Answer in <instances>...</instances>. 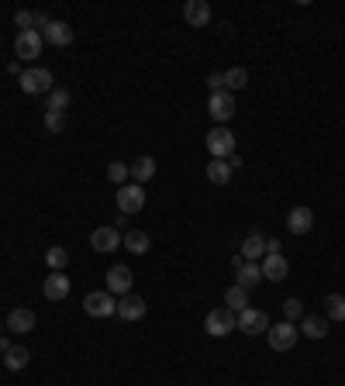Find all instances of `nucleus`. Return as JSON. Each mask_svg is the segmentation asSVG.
Here are the masks:
<instances>
[{"label":"nucleus","mask_w":345,"mask_h":386,"mask_svg":"<svg viewBox=\"0 0 345 386\" xmlns=\"http://www.w3.org/2000/svg\"><path fill=\"white\" fill-rule=\"evenodd\" d=\"M235 328H239V314L228 310V307H218V310H211V314L204 317V331H207L211 338H225V335L235 331Z\"/></svg>","instance_id":"1"},{"label":"nucleus","mask_w":345,"mask_h":386,"mask_svg":"<svg viewBox=\"0 0 345 386\" xmlns=\"http://www.w3.org/2000/svg\"><path fill=\"white\" fill-rule=\"evenodd\" d=\"M21 90H24V94H52V90H56V80H52V73H49V69H42V66H31V69H24V73H21Z\"/></svg>","instance_id":"2"},{"label":"nucleus","mask_w":345,"mask_h":386,"mask_svg":"<svg viewBox=\"0 0 345 386\" xmlns=\"http://www.w3.org/2000/svg\"><path fill=\"white\" fill-rule=\"evenodd\" d=\"M42 45H45V38H42V31H17V38H14V56H17V62H31L35 56H42Z\"/></svg>","instance_id":"3"},{"label":"nucleus","mask_w":345,"mask_h":386,"mask_svg":"<svg viewBox=\"0 0 345 386\" xmlns=\"http://www.w3.org/2000/svg\"><path fill=\"white\" fill-rule=\"evenodd\" d=\"M266 338H269V345H273L276 352H290V349L297 345L300 331H297V324H294V321H280V324H269Z\"/></svg>","instance_id":"4"},{"label":"nucleus","mask_w":345,"mask_h":386,"mask_svg":"<svg viewBox=\"0 0 345 386\" xmlns=\"http://www.w3.org/2000/svg\"><path fill=\"white\" fill-rule=\"evenodd\" d=\"M83 310L90 317H114L118 314V296L107 293V290H97V293H86Z\"/></svg>","instance_id":"5"},{"label":"nucleus","mask_w":345,"mask_h":386,"mask_svg":"<svg viewBox=\"0 0 345 386\" xmlns=\"http://www.w3.org/2000/svg\"><path fill=\"white\" fill-rule=\"evenodd\" d=\"M207 152H211L214 159H228V156H235V135H232L225 124L211 128V135H207Z\"/></svg>","instance_id":"6"},{"label":"nucleus","mask_w":345,"mask_h":386,"mask_svg":"<svg viewBox=\"0 0 345 386\" xmlns=\"http://www.w3.org/2000/svg\"><path fill=\"white\" fill-rule=\"evenodd\" d=\"M145 207V190L138 183H125L118 187V210L121 214H138Z\"/></svg>","instance_id":"7"},{"label":"nucleus","mask_w":345,"mask_h":386,"mask_svg":"<svg viewBox=\"0 0 345 386\" xmlns=\"http://www.w3.org/2000/svg\"><path fill=\"white\" fill-rule=\"evenodd\" d=\"M90 245H93L97 252H114V249H125V235H121L118 228L104 224V228H93V235H90Z\"/></svg>","instance_id":"8"},{"label":"nucleus","mask_w":345,"mask_h":386,"mask_svg":"<svg viewBox=\"0 0 345 386\" xmlns=\"http://www.w3.org/2000/svg\"><path fill=\"white\" fill-rule=\"evenodd\" d=\"M207 114H211L218 124H228V121H232V114H235V96L228 94V90L211 94V100H207Z\"/></svg>","instance_id":"9"},{"label":"nucleus","mask_w":345,"mask_h":386,"mask_svg":"<svg viewBox=\"0 0 345 386\" xmlns=\"http://www.w3.org/2000/svg\"><path fill=\"white\" fill-rule=\"evenodd\" d=\"M239 331H246V335H266V331H269V317H266V310L246 307V310L239 314Z\"/></svg>","instance_id":"10"},{"label":"nucleus","mask_w":345,"mask_h":386,"mask_svg":"<svg viewBox=\"0 0 345 386\" xmlns=\"http://www.w3.org/2000/svg\"><path fill=\"white\" fill-rule=\"evenodd\" d=\"M311 228H314V210H311V207L300 203V207H294V210L287 214V231H290V235H307Z\"/></svg>","instance_id":"11"},{"label":"nucleus","mask_w":345,"mask_h":386,"mask_svg":"<svg viewBox=\"0 0 345 386\" xmlns=\"http://www.w3.org/2000/svg\"><path fill=\"white\" fill-rule=\"evenodd\" d=\"M131 283H135V276H131L128 266H111L107 269V293H114V296L121 293L125 296V293H131Z\"/></svg>","instance_id":"12"},{"label":"nucleus","mask_w":345,"mask_h":386,"mask_svg":"<svg viewBox=\"0 0 345 386\" xmlns=\"http://www.w3.org/2000/svg\"><path fill=\"white\" fill-rule=\"evenodd\" d=\"M259 269H262V280L283 283V280H287V273H290V262H287V259H283V252H280V255H266V259L259 262Z\"/></svg>","instance_id":"13"},{"label":"nucleus","mask_w":345,"mask_h":386,"mask_svg":"<svg viewBox=\"0 0 345 386\" xmlns=\"http://www.w3.org/2000/svg\"><path fill=\"white\" fill-rule=\"evenodd\" d=\"M183 17H186L190 28H204L211 21V3L207 0H186L183 3Z\"/></svg>","instance_id":"14"},{"label":"nucleus","mask_w":345,"mask_h":386,"mask_svg":"<svg viewBox=\"0 0 345 386\" xmlns=\"http://www.w3.org/2000/svg\"><path fill=\"white\" fill-rule=\"evenodd\" d=\"M118 317H121V321H142V317H145V300L135 296V293H125V296L118 300Z\"/></svg>","instance_id":"15"},{"label":"nucleus","mask_w":345,"mask_h":386,"mask_svg":"<svg viewBox=\"0 0 345 386\" xmlns=\"http://www.w3.org/2000/svg\"><path fill=\"white\" fill-rule=\"evenodd\" d=\"M7 328L17 331V335H31V331H35V310H28V307H14V310L7 314Z\"/></svg>","instance_id":"16"},{"label":"nucleus","mask_w":345,"mask_h":386,"mask_svg":"<svg viewBox=\"0 0 345 386\" xmlns=\"http://www.w3.org/2000/svg\"><path fill=\"white\" fill-rule=\"evenodd\" d=\"M42 38L49 42V45H56V49H63V45H70L73 42V28L66 24V21H52L45 31H42Z\"/></svg>","instance_id":"17"},{"label":"nucleus","mask_w":345,"mask_h":386,"mask_svg":"<svg viewBox=\"0 0 345 386\" xmlns=\"http://www.w3.org/2000/svg\"><path fill=\"white\" fill-rule=\"evenodd\" d=\"M297 331H300L304 338H311V342H321V338L328 335V321H325V317H314V314H304Z\"/></svg>","instance_id":"18"},{"label":"nucleus","mask_w":345,"mask_h":386,"mask_svg":"<svg viewBox=\"0 0 345 386\" xmlns=\"http://www.w3.org/2000/svg\"><path fill=\"white\" fill-rule=\"evenodd\" d=\"M42 293H45L49 300H66V296H70V276H66V273H52V276H45Z\"/></svg>","instance_id":"19"},{"label":"nucleus","mask_w":345,"mask_h":386,"mask_svg":"<svg viewBox=\"0 0 345 386\" xmlns=\"http://www.w3.org/2000/svg\"><path fill=\"white\" fill-rule=\"evenodd\" d=\"M239 252H242V259H246V262H259V259H266V238H262L259 231H252V235L242 242V249H239Z\"/></svg>","instance_id":"20"},{"label":"nucleus","mask_w":345,"mask_h":386,"mask_svg":"<svg viewBox=\"0 0 345 386\" xmlns=\"http://www.w3.org/2000/svg\"><path fill=\"white\" fill-rule=\"evenodd\" d=\"M128 173H131V180L142 187V183H149V180L156 176V159H152V156H142V159H135V162L128 166Z\"/></svg>","instance_id":"21"},{"label":"nucleus","mask_w":345,"mask_h":386,"mask_svg":"<svg viewBox=\"0 0 345 386\" xmlns=\"http://www.w3.org/2000/svg\"><path fill=\"white\" fill-rule=\"evenodd\" d=\"M28 359H31V352H28L24 345H10V349L3 352V366H7L10 373H21V369L28 366Z\"/></svg>","instance_id":"22"},{"label":"nucleus","mask_w":345,"mask_h":386,"mask_svg":"<svg viewBox=\"0 0 345 386\" xmlns=\"http://www.w3.org/2000/svg\"><path fill=\"white\" fill-rule=\"evenodd\" d=\"M262 283V269H259V262H246L239 273H235V287L242 290H252Z\"/></svg>","instance_id":"23"},{"label":"nucleus","mask_w":345,"mask_h":386,"mask_svg":"<svg viewBox=\"0 0 345 386\" xmlns=\"http://www.w3.org/2000/svg\"><path fill=\"white\" fill-rule=\"evenodd\" d=\"M207 180H211L214 187H225V183L232 180V166H228V159H211V162H207Z\"/></svg>","instance_id":"24"},{"label":"nucleus","mask_w":345,"mask_h":386,"mask_svg":"<svg viewBox=\"0 0 345 386\" xmlns=\"http://www.w3.org/2000/svg\"><path fill=\"white\" fill-rule=\"evenodd\" d=\"M242 87H249V69H246V66H232V69L225 73V90L235 94V90H242Z\"/></svg>","instance_id":"25"},{"label":"nucleus","mask_w":345,"mask_h":386,"mask_svg":"<svg viewBox=\"0 0 345 386\" xmlns=\"http://www.w3.org/2000/svg\"><path fill=\"white\" fill-rule=\"evenodd\" d=\"M125 249H128V252H135V255H145V252L152 249V242H149V235H145V231H138V228H135V231H128V235H125Z\"/></svg>","instance_id":"26"},{"label":"nucleus","mask_w":345,"mask_h":386,"mask_svg":"<svg viewBox=\"0 0 345 386\" xmlns=\"http://www.w3.org/2000/svg\"><path fill=\"white\" fill-rule=\"evenodd\" d=\"M225 303H228V310L242 314V310L249 307V290H242V287H228V293H225Z\"/></svg>","instance_id":"27"},{"label":"nucleus","mask_w":345,"mask_h":386,"mask_svg":"<svg viewBox=\"0 0 345 386\" xmlns=\"http://www.w3.org/2000/svg\"><path fill=\"white\" fill-rule=\"evenodd\" d=\"M45 262H49V269H52V273H63V269H66V262H70V252H66L63 245H52V249L45 252Z\"/></svg>","instance_id":"28"},{"label":"nucleus","mask_w":345,"mask_h":386,"mask_svg":"<svg viewBox=\"0 0 345 386\" xmlns=\"http://www.w3.org/2000/svg\"><path fill=\"white\" fill-rule=\"evenodd\" d=\"M66 107H70V90H66V87H56L52 94L45 96V110H59V114H66Z\"/></svg>","instance_id":"29"},{"label":"nucleus","mask_w":345,"mask_h":386,"mask_svg":"<svg viewBox=\"0 0 345 386\" xmlns=\"http://www.w3.org/2000/svg\"><path fill=\"white\" fill-rule=\"evenodd\" d=\"M325 310H328V321H345V296L342 293H328V296H325Z\"/></svg>","instance_id":"30"},{"label":"nucleus","mask_w":345,"mask_h":386,"mask_svg":"<svg viewBox=\"0 0 345 386\" xmlns=\"http://www.w3.org/2000/svg\"><path fill=\"white\" fill-rule=\"evenodd\" d=\"M128 176H131V173H128V166H125V162H118V159H114V162L107 166V180H111V183L125 187V180H128Z\"/></svg>","instance_id":"31"},{"label":"nucleus","mask_w":345,"mask_h":386,"mask_svg":"<svg viewBox=\"0 0 345 386\" xmlns=\"http://www.w3.org/2000/svg\"><path fill=\"white\" fill-rule=\"evenodd\" d=\"M283 317H287V321H300V317H304V303H300L297 296H287V300H283Z\"/></svg>","instance_id":"32"},{"label":"nucleus","mask_w":345,"mask_h":386,"mask_svg":"<svg viewBox=\"0 0 345 386\" xmlns=\"http://www.w3.org/2000/svg\"><path fill=\"white\" fill-rule=\"evenodd\" d=\"M45 128H49L52 135H59V131L66 128V114H59V110H45Z\"/></svg>","instance_id":"33"},{"label":"nucleus","mask_w":345,"mask_h":386,"mask_svg":"<svg viewBox=\"0 0 345 386\" xmlns=\"http://www.w3.org/2000/svg\"><path fill=\"white\" fill-rule=\"evenodd\" d=\"M14 24H17L21 31H31V28H35V14H28V10H17V14H14Z\"/></svg>","instance_id":"34"},{"label":"nucleus","mask_w":345,"mask_h":386,"mask_svg":"<svg viewBox=\"0 0 345 386\" xmlns=\"http://www.w3.org/2000/svg\"><path fill=\"white\" fill-rule=\"evenodd\" d=\"M207 87H211V94H221V90H225V73H211V76H207Z\"/></svg>","instance_id":"35"},{"label":"nucleus","mask_w":345,"mask_h":386,"mask_svg":"<svg viewBox=\"0 0 345 386\" xmlns=\"http://www.w3.org/2000/svg\"><path fill=\"white\" fill-rule=\"evenodd\" d=\"M49 24H52V21H49V14H45V10H35V31H38V28L45 31Z\"/></svg>","instance_id":"36"},{"label":"nucleus","mask_w":345,"mask_h":386,"mask_svg":"<svg viewBox=\"0 0 345 386\" xmlns=\"http://www.w3.org/2000/svg\"><path fill=\"white\" fill-rule=\"evenodd\" d=\"M7 73H10V76H17V80H21V73H24V69H21V62H17V59H14V62H7Z\"/></svg>","instance_id":"37"},{"label":"nucleus","mask_w":345,"mask_h":386,"mask_svg":"<svg viewBox=\"0 0 345 386\" xmlns=\"http://www.w3.org/2000/svg\"><path fill=\"white\" fill-rule=\"evenodd\" d=\"M242 266H246V259H242V252H239V255H232V269H235V273H239V269H242Z\"/></svg>","instance_id":"38"},{"label":"nucleus","mask_w":345,"mask_h":386,"mask_svg":"<svg viewBox=\"0 0 345 386\" xmlns=\"http://www.w3.org/2000/svg\"><path fill=\"white\" fill-rule=\"evenodd\" d=\"M228 166H232V173H235V169L242 166V156H228Z\"/></svg>","instance_id":"39"}]
</instances>
